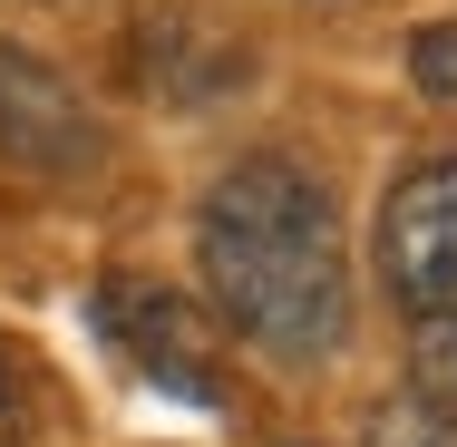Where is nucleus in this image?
Masks as SVG:
<instances>
[{"mask_svg":"<svg viewBox=\"0 0 457 447\" xmlns=\"http://www.w3.org/2000/svg\"><path fill=\"white\" fill-rule=\"evenodd\" d=\"M97 331L117 341V360H137L156 389H176L195 409L224 399V331H214L185 292L137 282V272H107V282H97Z\"/></svg>","mask_w":457,"mask_h":447,"instance_id":"nucleus-2","label":"nucleus"},{"mask_svg":"<svg viewBox=\"0 0 457 447\" xmlns=\"http://www.w3.org/2000/svg\"><path fill=\"white\" fill-rule=\"evenodd\" d=\"M0 156L29 176H88L97 166V117L79 107V88L10 39H0Z\"/></svg>","mask_w":457,"mask_h":447,"instance_id":"nucleus-4","label":"nucleus"},{"mask_svg":"<svg viewBox=\"0 0 457 447\" xmlns=\"http://www.w3.org/2000/svg\"><path fill=\"white\" fill-rule=\"evenodd\" d=\"M419 409H438L457 428V311L428 321V341H419Z\"/></svg>","mask_w":457,"mask_h":447,"instance_id":"nucleus-5","label":"nucleus"},{"mask_svg":"<svg viewBox=\"0 0 457 447\" xmlns=\"http://www.w3.org/2000/svg\"><path fill=\"white\" fill-rule=\"evenodd\" d=\"M379 282L399 311L448 321L457 311V156H428L379 204Z\"/></svg>","mask_w":457,"mask_h":447,"instance_id":"nucleus-3","label":"nucleus"},{"mask_svg":"<svg viewBox=\"0 0 457 447\" xmlns=\"http://www.w3.org/2000/svg\"><path fill=\"white\" fill-rule=\"evenodd\" d=\"M409 79H419L428 97H448V107H457V20H428V29L409 39Z\"/></svg>","mask_w":457,"mask_h":447,"instance_id":"nucleus-7","label":"nucleus"},{"mask_svg":"<svg viewBox=\"0 0 457 447\" xmlns=\"http://www.w3.org/2000/svg\"><path fill=\"white\" fill-rule=\"evenodd\" d=\"M195 263L214 311L282 369H312L351 341V263H341V214L321 176L292 156H234L204 185L195 214Z\"/></svg>","mask_w":457,"mask_h":447,"instance_id":"nucleus-1","label":"nucleus"},{"mask_svg":"<svg viewBox=\"0 0 457 447\" xmlns=\"http://www.w3.org/2000/svg\"><path fill=\"white\" fill-rule=\"evenodd\" d=\"M0 447H20V399H10V369H0Z\"/></svg>","mask_w":457,"mask_h":447,"instance_id":"nucleus-8","label":"nucleus"},{"mask_svg":"<svg viewBox=\"0 0 457 447\" xmlns=\"http://www.w3.org/2000/svg\"><path fill=\"white\" fill-rule=\"evenodd\" d=\"M361 447H457V428L438 409H419V399H399V409H370Z\"/></svg>","mask_w":457,"mask_h":447,"instance_id":"nucleus-6","label":"nucleus"}]
</instances>
